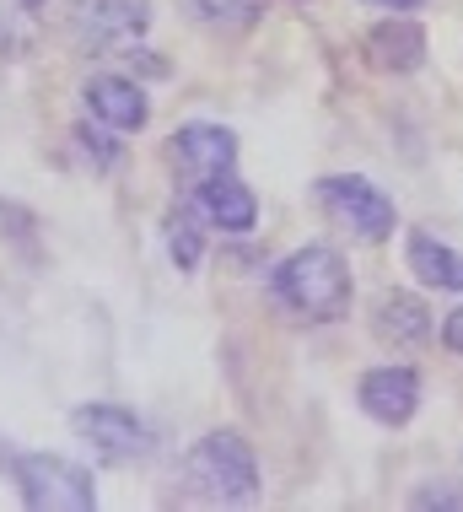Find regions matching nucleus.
<instances>
[{"instance_id":"nucleus-3","label":"nucleus","mask_w":463,"mask_h":512,"mask_svg":"<svg viewBox=\"0 0 463 512\" xmlns=\"http://www.w3.org/2000/svg\"><path fill=\"white\" fill-rule=\"evenodd\" d=\"M184 480L194 496L221 507H243L259 496V459L237 432H205L184 453Z\"/></svg>"},{"instance_id":"nucleus-5","label":"nucleus","mask_w":463,"mask_h":512,"mask_svg":"<svg viewBox=\"0 0 463 512\" xmlns=\"http://www.w3.org/2000/svg\"><path fill=\"white\" fill-rule=\"evenodd\" d=\"M146 27H151V6H146V0H70V11H65L70 44L87 49V54L135 44Z\"/></svg>"},{"instance_id":"nucleus-1","label":"nucleus","mask_w":463,"mask_h":512,"mask_svg":"<svg viewBox=\"0 0 463 512\" xmlns=\"http://www.w3.org/2000/svg\"><path fill=\"white\" fill-rule=\"evenodd\" d=\"M270 297L302 324H340L350 313V270L329 243H307L270 270Z\"/></svg>"},{"instance_id":"nucleus-9","label":"nucleus","mask_w":463,"mask_h":512,"mask_svg":"<svg viewBox=\"0 0 463 512\" xmlns=\"http://www.w3.org/2000/svg\"><path fill=\"white\" fill-rule=\"evenodd\" d=\"M81 103H87V114L97 124H108V130H119V135H140L151 124V98H146V87L130 76H114V71H103V76H92L87 87H81Z\"/></svg>"},{"instance_id":"nucleus-16","label":"nucleus","mask_w":463,"mask_h":512,"mask_svg":"<svg viewBox=\"0 0 463 512\" xmlns=\"http://www.w3.org/2000/svg\"><path fill=\"white\" fill-rule=\"evenodd\" d=\"M114 135H119V130H108V124H97L92 114H87V119L76 124V151H81V157L92 162L97 173L119 168V157H124V146L114 141Z\"/></svg>"},{"instance_id":"nucleus-13","label":"nucleus","mask_w":463,"mask_h":512,"mask_svg":"<svg viewBox=\"0 0 463 512\" xmlns=\"http://www.w3.org/2000/svg\"><path fill=\"white\" fill-rule=\"evenodd\" d=\"M404 265H410L415 281L431 286V292H463V254L453 243H442L437 232H410Z\"/></svg>"},{"instance_id":"nucleus-2","label":"nucleus","mask_w":463,"mask_h":512,"mask_svg":"<svg viewBox=\"0 0 463 512\" xmlns=\"http://www.w3.org/2000/svg\"><path fill=\"white\" fill-rule=\"evenodd\" d=\"M0 469L11 475L22 507H33V512H92L97 507V480L76 459H60V453H0Z\"/></svg>"},{"instance_id":"nucleus-20","label":"nucleus","mask_w":463,"mask_h":512,"mask_svg":"<svg viewBox=\"0 0 463 512\" xmlns=\"http://www.w3.org/2000/svg\"><path fill=\"white\" fill-rule=\"evenodd\" d=\"M17 6H27V11H38V6H49V0H17Z\"/></svg>"},{"instance_id":"nucleus-11","label":"nucleus","mask_w":463,"mask_h":512,"mask_svg":"<svg viewBox=\"0 0 463 512\" xmlns=\"http://www.w3.org/2000/svg\"><path fill=\"white\" fill-rule=\"evenodd\" d=\"M431 313L415 292H383L372 302V335L388 345V351H420L431 340Z\"/></svg>"},{"instance_id":"nucleus-19","label":"nucleus","mask_w":463,"mask_h":512,"mask_svg":"<svg viewBox=\"0 0 463 512\" xmlns=\"http://www.w3.org/2000/svg\"><path fill=\"white\" fill-rule=\"evenodd\" d=\"M367 6H383V11H420L426 0H367Z\"/></svg>"},{"instance_id":"nucleus-12","label":"nucleus","mask_w":463,"mask_h":512,"mask_svg":"<svg viewBox=\"0 0 463 512\" xmlns=\"http://www.w3.org/2000/svg\"><path fill=\"white\" fill-rule=\"evenodd\" d=\"M367 60L377 71H394V76L420 71V65H426V33H420V22H410V17L377 22L367 33Z\"/></svg>"},{"instance_id":"nucleus-8","label":"nucleus","mask_w":463,"mask_h":512,"mask_svg":"<svg viewBox=\"0 0 463 512\" xmlns=\"http://www.w3.org/2000/svg\"><path fill=\"white\" fill-rule=\"evenodd\" d=\"M173 162L189 184H205V178H221L237 168V135L221 130V124H205V119H189L173 130Z\"/></svg>"},{"instance_id":"nucleus-6","label":"nucleus","mask_w":463,"mask_h":512,"mask_svg":"<svg viewBox=\"0 0 463 512\" xmlns=\"http://www.w3.org/2000/svg\"><path fill=\"white\" fill-rule=\"evenodd\" d=\"M70 432L81 442H92L108 464H130L151 453V426L140 421L130 405H114V399H92V405L70 410Z\"/></svg>"},{"instance_id":"nucleus-14","label":"nucleus","mask_w":463,"mask_h":512,"mask_svg":"<svg viewBox=\"0 0 463 512\" xmlns=\"http://www.w3.org/2000/svg\"><path fill=\"white\" fill-rule=\"evenodd\" d=\"M184 17L194 27H205V33H248V27H259L264 17V0H184Z\"/></svg>"},{"instance_id":"nucleus-17","label":"nucleus","mask_w":463,"mask_h":512,"mask_svg":"<svg viewBox=\"0 0 463 512\" xmlns=\"http://www.w3.org/2000/svg\"><path fill=\"white\" fill-rule=\"evenodd\" d=\"M437 340H442V351H447V356H463V302L437 324Z\"/></svg>"},{"instance_id":"nucleus-15","label":"nucleus","mask_w":463,"mask_h":512,"mask_svg":"<svg viewBox=\"0 0 463 512\" xmlns=\"http://www.w3.org/2000/svg\"><path fill=\"white\" fill-rule=\"evenodd\" d=\"M167 254H173L178 270H194L205 259V227H200V211H178L173 227H167Z\"/></svg>"},{"instance_id":"nucleus-7","label":"nucleus","mask_w":463,"mask_h":512,"mask_svg":"<svg viewBox=\"0 0 463 512\" xmlns=\"http://www.w3.org/2000/svg\"><path fill=\"white\" fill-rule=\"evenodd\" d=\"M356 399H361V410H367L377 426H410L415 410H420V372L410 362L372 367V372H361Z\"/></svg>"},{"instance_id":"nucleus-10","label":"nucleus","mask_w":463,"mask_h":512,"mask_svg":"<svg viewBox=\"0 0 463 512\" xmlns=\"http://www.w3.org/2000/svg\"><path fill=\"white\" fill-rule=\"evenodd\" d=\"M194 211H200L205 227L227 232V238H248V232L259 227V200H254V189H248L237 173H221V178L194 184Z\"/></svg>"},{"instance_id":"nucleus-18","label":"nucleus","mask_w":463,"mask_h":512,"mask_svg":"<svg viewBox=\"0 0 463 512\" xmlns=\"http://www.w3.org/2000/svg\"><path fill=\"white\" fill-rule=\"evenodd\" d=\"M415 507H463V491H447V480H431L426 491L410 496Z\"/></svg>"},{"instance_id":"nucleus-4","label":"nucleus","mask_w":463,"mask_h":512,"mask_svg":"<svg viewBox=\"0 0 463 512\" xmlns=\"http://www.w3.org/2000/svg\"><path fill=\"white\" fill-rule=\"evenodd\" d=\"M318 205H324L329 221H340L345 232H356L361 243H383V238H394V227H399L394 200H388L372 178H361V173L318 178Z\"/></svg>"}]
</instances>
